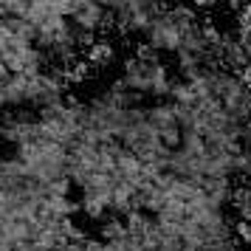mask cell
<instances>
[{
    "instance_id": "cell-1",
    "label": "cell",
    "mask_w": 251,
    "mask_h": 251,
    "mask_svg": "<svg viewBox=\"0 0 251 251\" xmlns=\"http://www.w3.org/2000/svg\"><path fill=\"white\" fill-rule=\"evenodd\" d=\"M147 125L152 127V133L167 144V147H178L181 144V122H178V116H175V107L170 102H155L152 107H147Z\"/></svg>"
},
{
    "instance_id": "cell-2",
    "label": "cell",
    "mask_w": 251,
    "mask_h": 251,
    "mask_svg": "<svg viewBox=\"0 0 251 251\" xmlns=\"http://www.w3.org/2000/svg\"><path fill=\"white\" fill-rule=\"evenodd\" d=\"M116 59V48L113 43H107V40H96L88 51H85V62L91 65V68H104V65H110Z\"/></svg>"
},
{
    "instance_id": "cell-3",
    "label": "cell",
    "mask_w": 251,
    "mask_h": 251,
    "mask_svg": "<svg viewBox=\"0 0 251 251\" xmlns=\"http://www.w3.org/2000/svg\"><path fill=\"white\" fill-rule=\"evenodd\" d=\"M237 43L243 46V51L249 54V59H251V20H246V23H237Z\"/></svg>"
}]
</instances>
